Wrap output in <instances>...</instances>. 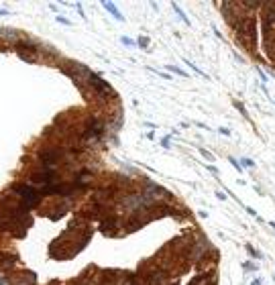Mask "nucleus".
Instances as JSON below:
<instances>
[{"label":"nucleus","mask_w":275,"mask_h":285,"mask_svg":"<svg viewBox=\"0 0 275 285\" xmlns=\"http://www.w3.org/2000/svg\"><path fill=\"white\" fill-rule=\"evenodd\" d=\"M122 43H124V45H134V43L130 39H126V37H122Z\"/></svg>","instance_id":"18"},{"label":"nucleus","mask_w":275,"mask_h":285,"mask_svg":"<svg viewBox=\"0 0 275 285\" xmlns=\"http://www.w3.org/2000/svg\"><path fill=\"white\" fill-rule=\"evenodd\" d=\"M247 249H249V253L253 255V257H257V259H261V253H259V251H255L253 247H247Z\"/></svg>","instance_id":"14"},{"label":"nucleus","mask_w":275,"mask_h":285,"mask_svg":"<svg viewBox=\"0 0 275 285\" xmlns=\"http://www.w3.org/2000/svg\"><path fill=\"white\" fill-rule=\"evenodd\" d=\"M241 165H245V167H253V161H251V159H241Z\"/></svg>","instance_id":"16"},{"label":"nucleus","mask_w":275,"mask_h":285,"mask_svg":"<svg viewBox=\"0 0 275 285\" xmlns=\"http://www.w3.org/2000/svg\"><path fill=\"white\" fill-rule=\"evenodd\" d=\"M165 69H169V71H173V73H177V75H183V77L188 75L186 71H183V69H179V67H175V65H165Z\"/></svg>","instance_id":"11"},{"label":"nucleus","mask_w":275,"mask_h":285,"mask_svg":"<svg viewBox=\"0 0 275 285\" xmlns=\"http://www.w3.org/2000/svg\"><path fill=\"white\" fill-rule=\"evenodd\" d=\"M57 20H59V23H63V25H72V23H70V20H67V18H63V16H59Z\"/></svg>","instance_id":"17"},{"label":"nucleus","mask_w":275,"mask_h":285,"mask_svg":"<svg viewBox=\"0 0 275 285\" xmlns=\"http://www.w3.org/2000/svg\"><path fill=\"white\" fill-rule=\"evenodd\" d=\"M139 45H141V47H147V45H149V39H147V37H141V39H139Z\"/></svg>","instance_id":"15"},{"label":"nucleus","mask_w":275,"mask_h":285,"mask_svg":"<svg viewBox=\"0 0 275 285\" xmlns=\"http://www.w3.org/2000/svg\"><path fill=\"white\" fill-rule=\"evenodd\" d=\"M257 267H259V265H255V263H251V261L245 263V271H255Z\"/></svg>","instance_id":"13"},{"label":"nucleus","mask_w":275,"mask_h":285,"mask_svg":"<svg viewBox=\"0 0 275 285\" xmlns=\"http://www.w3.org/2000/svg\"><path fill=\"white\" fill-rule=\"evenodd\" d=\"M65 147L63 145H59V143H53V145H45V147H41L39 151H37V159L41 161V165L43 167H53V165H57L63 157H65Z\"/></svg>","instance_id":"1"},{"label":"nucleus","mask_w":275,"mask_h":285,"mask_svg":"<svg viewBox=\"0 0 275 285\" xmlns=\"http://www.w3.org/2000/svg\"><path fill=\"white\" fill-rule=\"evenodd\" d=\"M67 208H70V206H67V202H57V204L53 206V210H51L49 214H51L53 218H61V216H63V214L67 212Z\"/></svg>","instance_id":"8"},{"label":"nucleus","mask_w":275,"mask_h":285,"mask_svg":"<svg viewBox=\"0 0 275 285\" xmlns=\"http://www.w3.org/2000/svg\"><path fill=\"white\" fill-rule=\"evenodd\" d=\"M86 86H88L98 98H110V96H114V90L110 88V84L104 82V80H102L100 75H96V73H90V75H88Z\"/></svg>","instance_id":"5"},{"label":"nucleus","mask_w":275,"mask_h":285,"mask_svg":"<svg viewBox=\"0 0 275 285\" xmlns=\"http://www.w3.org/2000/svg\"><path fill=\"white\" fill-rule=\"evenodd\" d=\"M173 10H175V12H177V14L181 16V20H186V23H190V20H188V16H186V14H183V12H181V8H179L177 4H173Z\"/></svg>","instance_id":"12"},{"label":"nucleus","mask_w":275,"mask_h":285,"mask_svg":"<svg viewBox=\"0 0 275 285\" xmlns=\"http://www.w3.org/2000/svg\"><path fill=\"white\" fill-rule=\"evenodd\" d=\"M104 8H106V10H108L110 14H114V16H116V18H118V20H122V14L118 12V8H116V6H114L112 2H104Z\"/></svg>","instance_id":"9"},{"label":"nucleus","mask_w":275,"mask_h":285,"mask_svg":"<svg viewBox=\"0 0 275 285\" xmlns=\"http://www.w3.org/2000/svg\"><path fill=\"white\" fill-rule=\"evenodd\" d=\"M12 191L20 198L22 206H25L27 210H33L41 204V198L43 195L39 193L37 187H33L31 183H12Z\"/></svg>","instance_id":"2"},{"label":"nucleus","mask_w":275,"mask_h":285,"mask_svg":"<svg viewBox=\"0 0 275 285\" xmlns=\"http://www.w3.org/2000/svg\"><path fill=\"white\" fill-rule=\"evenodd\" d=\"M100 230L104 232V234H116V232H120L122 230V220L116 216V214H108V216H104L102 220H100Z\"/></svg>","instance_id":"7"},{"label":"nucleus","mask_w":275,"mask_h":285,"mask_svg":"<svg viewBox=\"0 0 275 285\" xmlns=\"http://www.w3.org/2000/svg\"><path fill=\"white\" fill-rule=\"evenodd\" d=\"M122 277L124 273L118 269H102L98 271L96 285H122Z\"/></svg>","instance_id":"6"},{"label":"nucleus","mask_w":275,"mask_h":285,"mask_svg":"<svg viewBox=\"0 0 275 285\" xmlns=\"http://www.w3.org/2000/svg\"><path fill=\"white\" fill-rule=\"evenodd\" d=\"M216 198H218V200H226V195H224L222 191H216Z\"/></svg>","instance_id":"19"},{"label":"nucleus","mask_w":275,"mask_h":285,"mask_svg":"<svg viewBox=\"0 0 275 285\" xmlns=\"http://www.w3.org/2000/svg\"><path fill=\"white\" fill-rule=\"evenodd\" d=\"M271 228H273V230H275V222H271Z\"/></svg>","instance_id":"20"},{"label":"nucleus","mask_w":275,"mask_h":285,"mask_svg":"<svg viewBox=\"0 0 275 285\" xmlns=\"http://www.w3.org/2000/svg\"><path fill=\"white\" fill-rule=\"evenodd\" d=\"M208 275H210V273H200V275H198V277H194L188 285H204V281H206V277H208Z\"/></svg>","instance_id":"10"},{"label":"nucleus","mask_w":275,"mask_h":285,"mask_svg":"<svg viewBox=\"0 0 275 285\" xmlns=\"http://www.w3.org/2000/svg\"><path fill=\"white\" fill-rule=\"evenodd\" d=\"M236 33H239L241 41L245 43L249 49H253V47L257 45V20H255L253 16L243 18L241 23L236 25Z\"/></svg>","instance_id":"3"},{"label":"nucleus","mask_w":275,"mask_h":285,"mask_svg":"<svg viewBox=\"0 0 275 285\" xmlns=\"http://www.w3.org/2000/svg\"><path fill=\"white\" fill-rule=\"evenodd\" d=\"M14 49L18 51L20 59H25V61L31 63V61H37V53H39L41 45L37 41H33V39H18L14 43Z\"/></svg>","instance_id":"4"}]
</instances>
